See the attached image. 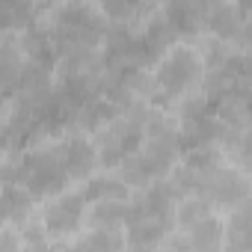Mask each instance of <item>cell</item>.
Instances as JSON below:
<instances>
[{
  "mask_svg": "<svg viewBox=\"0 0 252 252\" xmlns=\"http://www.w3.org/2000/svg\"><path fill=\"white\" fill-rule=\"evenodd\" d=\"M3 184L24 187L36 202H42V199L48 202V199L65 193L71 178H68V169L63 163L60 143L57 146H36V149H27V152L6 155Z\"/></svg>",
  "mask_w": 252,
  "mask_h": 252,
  "instance_id": "obj_1",
  "label": "cell"
},
{
  "mask_svg": "<svg viewBox=\"0 0 252 252\" xmlns=\"http://www.w3.org/2000/svg\"><path fill=\"white\" fill-rule=\"evenodd\" d=\"M202 80H205V60L199 48L187 42L169 48L155 65V83L160 92L158 110H166L169 104L190 98L193 89H202Z\"/></svg>",
  "mask_w": 252,
  "mask_h": 252,
  "instance_id": "obj_2",
  "label": "cell"
},
{
  "mask_svg": "<svg viewBox=\"0 0 252 252\" xmlns=\"http://www.w3.org/2000/svg\"><path fill=\"white\" fill-rule=\"evenodd\" d=\"M181 158V140H146V146L119 166V178L131 190H146L158 181H163L172 169L175 160Z\"/></svg>",
  "mask_w": 252,
  "mask_h": 252,
  "instance_id": "obj_3",
  "label": "cell"
},
{
  "mask_svg": "<svg viewBox=\"0 0 252 252\" xmlns=\"http://www.w3.org/2000/svg\"><path fill=\"white\" fill-rule=\"evenodd\" d=\"M199 196L205 202H211V208H228L234 211L237 205L249 202L252 199V181L237 169V166H220L214 169L211 175H205L202 187H199Z\"/></svg>",
  "mask_w": 252,
  "mask_h": 252,
  "instance_id": "obj_4",
  "label": "cell"
},
{
  "mask_svg": "<svg viewBox=\"0 0 252 252\" xmlns=\"http://www.w3.org/2000/svg\"><path fill=\"white\" fill-rule=\"evenodd\" d=\"M39 222L45 225V231L51 237L63 240V237L74 234L86 222V199H83V193L80 190H74V193L65 190V193L48 199L45 208H42V220Z\"/></svg>",
  "mask_w": 252,
  "mask_h": 252,
  "instance_id": "obj_5",
  "label": "cell"
},
{
  "mask_svg": "<svg viewBox=\"0 0 252 252\" xmlns=\"http://www.w3.org/2000/svg\"><path fill=\"white\" fill-rule=\"evenodd\" d=\"M60 149H63V163L68 169V178L86 184L92 178L95 166L101 163L98 160V149L86 140V134H65Z\"/></svg>",
  "mask_w": 252,
  "mask_h": 252,
  "instance_id": "obj_6",
  "label": "cell"
},
{
  "mask_svg": "<svg viewBox=\"0 0 252 252\" xmlns=\"http://www.w3.org/2000/svg\"><path fill=\"white\" fill-rule=\"evenodd\" d=\"M243 24H246V15H243L240 3H208L205 33L211 39H220L225 45H237Z\"/></svg>",
  "mask_w": 252,
  "mask_h": 252,
  "instance_id": "obj_7",
  "label": "cell"
},
{
  "mask_svg": "<svg viewBox=\"0 0 252 252\" xmlns=\"http://www.w3.org/2000/svg\"><path fill=\"white\" fill-rule=\"evenodd\" d=\"M172 234H175V220H155V217L137 220V222H131L128 228H125L128 246L152 249V252H158V246H163Z\"/></svg>",
  "mask_w": 252,
  "mask_h": 252,
  "instance_id": "obj_8",
  "label": "cell"
},
{
  "mask_svg": "<svg viewBox=\"0 0 252 252\" xmlns=\"http://www.w3.org/2000/svg\"><path fill=\"white\" fill-rule=\"evenodd\" d=\"M83 199L86 205H101V202H131L134 190L125 184L119 175H95L83 184Z\"/></svg>",
  "mask_w": 252,
  "mask_h": 252,
  "instance_id": "obj_9",
  "label": "cell"
},
{
  "mask_svg": "<svg viewBox=\"0 0 252 252\" xmlns=\"http://www.w3.org/2000/svg\"><path fill=\"white\" fill-rule=\"evenodd\" d=\"M225 246L252 252V199L237 205L225 222Z\"/></svg>",
  "mask_w": 252,
  "mask_h": 252,
  "instance_id": "obj_10",
  "label": "cell"
},
{
  "mask_svg": "<svg viewBox=\"0 0 252 252\" xmlns=\"http://www.w3.org/2000/svg\"><path fill=\"white\" fill-rule=\"evenodd\" d=\"M184 234H187L193 252H220V246H225V225L217 217L202 220L199 225H193Z\"/></svg>",
  "mask_w": 252,
  "mask_h": 252,
  "instance_id": "obj_11",
  "label": "cell"
},
{
  "mask_svg": "<svg viewBox=\"0 0 252 252\" xmlns=\"http://www.w3.org/2000/svg\"><path fill=\"white\" fill-rule=\"evenodd\" d=\"M33 205H36V199L24 187L3 184V220L9 225H27V220L33 214Z\"/></svg>",
  "mask_w": 252,
  "mask_h": 252,
  "instance_id": "obj_12",
  "label": "cell"
},
{
  "mask_svg": "<svg viewBox=\"0 0 252 252\" xmlns=\"http://www.w3.org/2000/svg\"><path fill=\"white\" fill-rule=\"evenodd\" d=\"M128 214H131V202H101V205H89L86 225L89 228H125Z\"/></svg>",
  "mask_w": 252,
  "mask_h": 252,
  "instance_id": "obj_13",
  "label": "cell"
},
{
  "mask_svg": "<svg viewBox=\"0 0 252 252\" xmlns=\"http://www.w3.org/2000/svg\"><path fill=\"white\" fill-rule=\"evenodd\" d=\"M208 217H214L211 202H205L202 196H187V199H181L178 208H175V228L190 231L193 225H199V222L208 220Z\"/></svg>",
  "mask_w": 252,
  "mask_h": 252,
  "instance_id": "obj_14",
  "label": "cell"
},
{
  "mask_svg": "<svg viewBox=\"0 0 252 252\" xmlns=\"http://www.w3.org/2000/svg\"><path fill=\"white\" fill-rule=\"evenodd\" d=\"M222 158H225V155H222V149H220V146H199V149L187 152L181 163H184L187 169H193L196 175H202V178H205V175H211L214 169H220V166H222Z\"/></svg>",
  "mask_w": 252,
  "mask_h": 252,
  "instance_id": "obj_15",
  "label": "cell"
},
{
  "mask_svg": "<svg viewBox=\"0 0 252 252\" xmlns=\"http://www.w3.org/2000/svg\"><path fill=\"white\" fill-rule=\"evenodd\" d=\"M225 158H228L234 166H240V169L252 172V128H246V131L240 134L237 146H234V149H228V152H225Z\"/></svg>",
  "mask_w": 252,
  "mask_h": 252,
  "instance_id": "obj_16",
  "label": "cell"
},
{
  "mask_svg": "<svg viewBox=\"0 0 252 252\" xmlns=\"http://www.w3.org/2000/svg\"><path fill=\"white\" fill-rule=\"evenodd\" d=\"M21 249H24L21 234H15L12 228H6V231H3V249H0V252H21Z\"/></svg>",
  "mask_w": 252,
  "mask_h": 252,
  "instance_id": "obj_17",
  "label": "cell"
},
{
  "mask_svg": "<svg viewBox=\"0 0 252 252\" xmlns=\"http://www.w3.org/2000/svg\"><path fill=\"white\" fill-rule=\"evenodd\" d=\"M222 252H246V249H234V246H222Z\"/></svg>",
  "mask_w": 252,
  "mask_h": 252,
  "instance_id": "obj_18",
  "label": "cell"
}]
</instances>
